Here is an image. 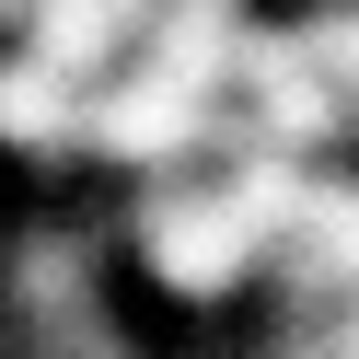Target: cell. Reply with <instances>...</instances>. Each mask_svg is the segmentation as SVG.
Here are the masks:
<instances>
[{
  "instance_id": "1",
  "label": "cell",
  "mask_w": 359,
  "mask_h": 359,
  "mask_svg": "<svg viewBox=\"0 0 359 359\" xmlns=\"http://www.w3.org/2000/svg\"><path fill=\"white\" fill-rule=\"evenodd\" d=\"M220 151H232V104L197 93V81H174L163 58L128 47L116 70L81 81V174L104 197L151 186V174H186V163H220Z\"/></svg>"
},
{
  "instance_id": "2",
  "label": "cell",
  "mask_w": 359,
  "mask_h": 359,
  "mask_svg": "<svg viewBox=\"0 0 359 359\" xmlns=\"http://www.w3.org/2000/svg\"><path fill=\"white\" fill-rule=\"evenodd\" d=\"M232 140L302 151V163H359V104L325 81V58H313V35H302V0H278L255 24V47H243V70H232Z\"/></svg>"
},
{
  "instance_id": "3",
  "label": "cell",
  "mask_w": 359,
  "mask_h": 359,
  "mask_svg": "<svg viewBox=\"0 0 359 359\" xmlns=\"http://www.w3.org/2000/svg\"><path fill=\"white\" fill-rule=\"evenodd\" d=\"M0 174L12 186H70L81 174V70L0 35Z\"/></svg>"
},
{
  "instance_id": "4",
  "label": "cell",
  "mask_w": 359,
  "mask_h": 359,
  "mask_svg": "<svg viewBox=\"0 0 359 359\" xmlns=\"http://www.w3.org/2000/svg\"><path fill=\"white\" fill-rule=\"evenodd\" d=\"M266 302H359V163L313 174V209L278 243V290Z\"/></svg>"
},
{
  "instance_id": "5",
  "label": "cell",
  "mask_w": 359,
  "mask_h": 359,
  "mask_svg": "<svg viewBox=\"0 0 359 359\" xmlns=\"http://www.w3.org/2000/svg\"><path fill=\"white\" fill-rule=\"evenodd\" d=\"M140 24H151V0H24V47H47L58 70H116L128 47H140Z\"/></svg>"
},
{
  "instance_id": "6",
  "label": "cell",
  "mask_w": 359,
  "mask_h": 359,
  "mask_svg": "<svg viewBox=\"0 0 359 359\" xmlns=\"http://www.w3.org/2000/svg\"><path fill=\"white\" fill-rule=\"evenodd\" d=\"M302 35H313V58H325V81L359 104V0H302Z\"/></svg>"
},
{
  "instance_id": "7",
  "label": "cell",
  "mask_w": 359,
  "mask_h": 359,
  "mask_svg": "<svg viewBox=\"0 0 359 359\" xmlns=\"http://www.w3.org/2000/svg\"><path fill=\"white\" fill-rule=\"evenodd\" d=\"M0 197H12V174H0Z\"/></svg>"
}]
</instances>
